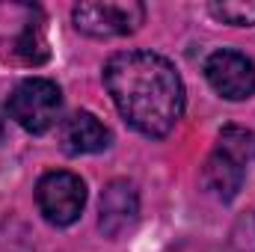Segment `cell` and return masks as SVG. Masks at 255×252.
<instances>
[{"label":"cell","mask_w":255,"mask_h":252,"mask_svg":"<svg viewBox=\"0 0 255 252\" xmlns=\"http://www.w3.org/2000/svg\"><path fill=\"white\" fill-rule=\"evenodd\" d=\"M104 86L119 116L136 133L163 139L184 113V80L154 51H119L104 65Z\"/></svg>","instance_id":"cell-1"},{"label":"cell","mask_w":255,"mask_h":252,"mask_svg":"<svg viewBox=\"0 0 255 252\" xmlns=\"http://www.w3.org/2000/svg\"><path fill=\"white\" fill-rule=\"evenodd\" d=\"M0 60L21 68H39L51 60L48 15L39 3H0Z\"/></svg>","instance_id":"cell-2"},{"label":"cell","mask_w":255,"mask_h":252,"mask_svg":"<svg viewBox=\"0 0 255 252\" xmlns=\"http://www.w3.org/2000/svg\"><path fill=\"white\" fill-rule=\"evenodd\" d=\"M255 160V133L241 125H226L217 133L214 151L208 154L202 166V187L217 202H232L250 172Z\"/></svg>","instance_id":"cell-3"},{"label":"cell","mask_w":255,"mask_h":252,"mask_svg":"<svg viewBox=\"0 0 255 252\" xmlns=\"http://www.w3.org/2000/svg\"><path fill=\"white\" fill-rule=\"evenodd\" d=\"M6 113L27 133H48L63 122V89L48 77H27L12 89Z\"/></svg>","instance_id":"cell-4"},{"label":"cell","mask_w":255,"mask_h":252,"mask_svg":"<svg viewBox=\"0 0 255 252\" xmlns=\"http://www.w3.org/2000/svg\"><path fill=\"white\" fill-rule=\"evenodd\" d=\"M74 30L89 39H122L145 24V6L136 0H98L71 9Z\"/></svg>","instance_id":"cell-5"},{"label":"cell","mask_w":255,"mask_h":252,"mask_svg":"<svg viewBox=\"0 0 255 252\" xmlns=\"http://www.w3.org/2000/svg\"><path fill=\"white\" fill-rule=\"evenodd\" d=\"M36 205L51 226L68 229L80 220L86 208V184L68 169H51L36 184Z\"/></svg>","instance_id":"cell-6"},{"label":"cell","mask_w":255,"mask_h":252,"mask_svg":"<svg viewBox=\"0 0 255 252\" xmlns=\"http://www.w3.org/2000/svg\"><path fill=\"white\" fill-rule=\"evenodd\" d=\"M205 80L220 98L247 101L255 95V63L235 48H220L205 60Z\"/></svg>","instance_id":"cell-7"},{"label":"cell","mask_w":255,"mask_h":252,"mask_svg":"<svg viewBox=\"0 0 255 252\" xmlns=\"http://www.w3.org/2000/svg\"><path fill=\"white\" fill-rule=\"evenodd\" d=\"M139 220V190L128 178H113L101 190L98 202V229L104 238H122Z\"/></svg>","instance_id":"cell-8"},{"label":"cell","mask_w":255,"mask_h":252,"mask_svg":"<svg viewBox=\"0 0 255 252\" xmlns=\"http://www.w3.org/2000/svg\"><path fill=\"white\" fill-rule=\"evenodd\" d=\"M110 142H113L110 127L89 110H77L60 122V148L68 157L98 154V151L110 148Z\"/></svg>","instance_id":"cell-9"},{"label":"cell","mask_w":255,"mask_h":252,"mask_svg":"<svg viewBox=\"0 0 255 252\" xmlns=\"http://www.w3.org/2000/svg\"><path fill=\"white\" fill-rule=\"evenodd\" d=\"M208 12L232 27H255V0H226V3H211Z\"/></svg>","instance_id":"cell-10"},{"label":"cell","mask_w":255,"mask_h":252,"mask_svg":"<svg viewBox=\"0 0 255 252\" xmlns=\"http://www.w3.org/2000/svg\"><path fill=\"white\" fill-rule=\"evenodd\" d=\"M0 136H3V110H0Z\"/></svg>","instance_id":"cell-11"}]
</instances>
